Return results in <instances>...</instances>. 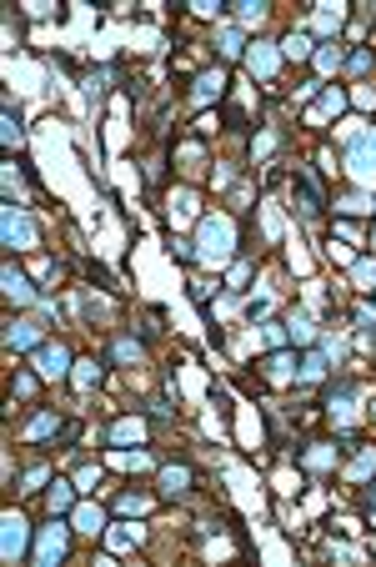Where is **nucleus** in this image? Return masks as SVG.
Segmentation results:
<instances>
[{
    "mask_svg": "<svg viewBox=\"0 0 376 567\" xmlns=\"http://www.w3.org/2000/svg\"><path fill=\"white\" fill-rule=\"evenodd\" d=\"M231 241H236V226L226 216H206L201 221V256L206 261H226L231 256Z\"/></svg>",
    "mask_w": 376,
    "mask_h": 567,
    "instance_id": "1",
    "label": "nucleus"
},
{
    "mask_svg": "<svg viewBox=\"0 0 376 567\" xmlns=\"http://www.w3.org/2000/svg\"><path fill=\"white\" fill-rule=\"evenodd\" d=\"M346 166H351V176H357V181H376V131H361L357 141H351Z\"/></svg>",
    "mask_w": 376,
    "mask_h": 567,
    "instance_id": "2",
    "label": "nucleus"
},
{
    "mask_svg": "<svg viewBox=\"0 0 376 567\" xmlns=\"http://www.w3.org/2000/svg\"><path fill=\"white\" fill-rule=\"evenodd\" d=\"M60 557H66V527L51 522V527L40 532V542H35V562H40V567H55Z\"/></svg>",
    "mask_w": 376,
    "mask_h": 567,
    "instance_id": "3",
    "label": "nucleus"
},
{
    "mask_svg": "<svg viewBox=\"0 0 376 567\" xmlns=\"http://www.w3.org/2000/svg\"><path fill=\"white\" fill-rule=\"evenodd\" d=\"M6 562H15L20 552H26V517H15V512H6Z\"/></svg>",
    "mask_w": 376,
    "mask_h": 567,
    "instance_id": "4",
    "label": "nucleus"
},
{
    "mask_svg": "<svg viewBox=\"0 0 376 567\" xmlns=\"http://www.w3.org/2000/svg\"><path fill=\"white\" fill-rule=\"evenodd\" d=\"M6 246H35V226H30V216L6 211Z\"/></svg>",
    "mask_w": 376,
    "mask_h": 567,
    "instance_id": "5",
    "label": "nucleus"
},
{
    "mask_svg": "<svg viewBox=\"0 0 376 567\" xmlns=\"http://www.w3.org/2000/svg\"><path fill=\"white\" fill-rule=\"evenodd\" d=\"M246 60H251V71H256V76H276V66H281V55L271 51V46H261V40L246 51Z\"/></svg>",
    "mask_w": 376,
    "mask_h": 567,
    "instance_id": "6",
    "label": "nucleus"
},
{
    "mask_svg": "<svg viewBox=\"0 0 376 567\" xmlns=\"http://www.w3.org/2000/svg\"><path fill=\"white\" fill-rule=\"evenodd\" d=\"M35 367L46 372V376H60V372L71 367V356H66V347H40L35 351Z\"/></svg>",
    "mask_w": 376,
    "mask_h": 567,
    "instance_id": "7",
    "label": "nucleus"
},
{
    "mask_svg": "<svg viewBox=\"0 0 376 567\" xmlns=\"http://www.w3.org/2000/svg\"><path fill=\"white\" fill-rule=\"evenodd\" d=\"M221 91H226V76H221V71H206V76L196 80V101H216Z\"/></svg>",
    "mask_w": 376,
    "mask_h": 567,
    "instance_id": "8",
    "label": "nucleus"
},
{
    "mask_svg": "<svg viewBox=\"0 0 376 567\" xmlns=\"http://www.w3.org/2000/svg\"><path fill=\"white\" fill-rule=\"evenodd\" d=\"M35 342H40V322H15V326H10V347L26 351V347H35Z\"/></svg>",
    "mask_w": 376,
    "mask_h": 567,
    "instance_id": "9",
    "label": "nucleus"
},
{
    "mask_svg": "<svg viewBox=\"0 0 376 567\" xmlns=\"http://www.w3.org/2000/svg\"><path fill=\"white\" fill-rule=\"evenodd\" d=\"M216 46H221V55H241V51H246V40H241V30H236V26H226V30L216 35Z\"/></svg>",
    "mask_w": 376,
    "mask_h": 567,
    "instance_id": "10",
    "label": "nucleus"
},
{
    "mask_svg": "<svg viewBox=\"0 0 376 567\" xmlns=\"http://www.w3.org/2000/svg\"><path fill=\"white\" fill-rule=\"evenodd\" d=\"M6 291H10L15 302H35V297H30V286H26V277H20L15 266H6Z\"/></svg>",
    "mask_w": 376,
    "mask_h": 567,
    "instance_id": "11",
    "label": "nucleus"
},
{
    "mask_svg": "<svg viewBox=\"0 0 376 567\" xmlns=\"http://www.w3.org/2000/svg\"><path fill=\"white\" fill-rule=\"evenodd\" d=\"M281 51H286V55H296V60H301V55L311 51V35H306V30H291V35L281 40Z\"/></svg>",
    "mask_w": 376,
    "mask_h": 567,
    "instance_id": "12",
    "label": "nucleus"
},
{
    "mask_svg": "<svg viewBox=\"0 0 376 567\" xmlns=\"http://www.w3.org/2000/svg\"><path fill=\"white\" fill-rule=\"evenodd\" d=\"M371 472H376V447H366L357 462H351V472H346V477H357V482H361V477H371Z\"/></svg>",
    "mask_w": 376,
    "mask_h": 567,
    "instance_id": "13",
    "label": "nucleus"
},
{
    "mask_svg": "<svg viewBox=\"0 0 376 567\" xmlns=\"http://www.w3.org/2000/svg\"><path fill=\"white\" fill-rule=\"evenodd\" d=\"M186 482H191V472H186V467H165V472H161V487H165V492H181Z\"/></svg>",
    "mask_w": 376,
    "mask_h": 567,
    "instance_id": "14",
    "label": "nucleus"
},
{
    "mask_svg": "<svg viewBox=\"0 0 376 567\" xmlns=\"http://www.w3.org/2000/svg\"><path fill=\"white\" fill-rule=\"evenodd\" d=\"M141 432H145V427L136 422V417H131V422H116V427H111L116 442H141Z\"/></svg>",
    "mask_w": 376,
    "mask_h": 567,
    "instance_id": "15",
    "label": "nucleus"
},
{
    "mask_svg": "<svg viewBox=\"0 0 376 567\" xmlns=\"http://www.w3.org/2000/svg\"><path fill=\"white\" fill-rule=\"evenodd\" d=\"M75 522H80V532H100V507H75Z\"/></svg>",
    "mask_w": 376,
    "mask_h": 567,
    "instance_id": "16",
    "label": "nucleus"
},
{
    "mask_svg": "<svg viewBox=\"0 0 376 567\" xmlns=\"http://www.w3.org/2000/svg\"><path fill=\"white\" fill-rule=\"evenodd\" d=\"M321 372H326V356H321V351H311L306 362H301V382H316Z\"/></svg>",
    "mask_w": 376,
    "mask_h": 567,
    "instance_id": "17",
    "label": "nucleus"
},
{
    "mask_svg": "<svg viewBox=\"0 0 376 567\" xmlns=\"http://www.w3.org/2000/svg\"><path fill=\"white\" fill-rule=\"evenodd\" d=\"M71 487H66V482H55V487H51V512H71Z\"/></svg>",
    "mask_w": 376,
    "mask_h": 567,
    "instance_id": "18",
    "label": "nucleus"
},
{
    "mask_svg": "<svg viewBox=\"0 0 376 567\" xmlns=\"http://www.w3.org/2000/svg\"><path fill=\"white\" fill-rule=\"evenodd\" d=\"M96 376H100L96 362H75V387H96Z\"/></svg>",
    "mask_w": 376,
    "mask_h": 567,
    "instance_id": "19",
    "label": "nucleus"
},
{
    "mask_svg": "<svg viewBox=\"0 0 376 567\" xmlns=\"http://www.w3.org/2000/svg\"><path fill=\"white\" fill-rule=\"evenodd\" d=\"M236 15L251 26V20H261V15H266V6H261V0H241V6H236Z\"/></svg>",
    "mask_w": 376,
    "mask_h": 567,
    "instance_id": "20",
    "label": "nucleus"
},
{
    "mask_svg": "<svg viewBox=\"0 0 376 567\" xmlns=\"http://www.w3.org/2000/svg\"><path fill=\"white\" fill-rule=\"evenodd\" d=\"M337 206H341V211H351V216H361V211H371V201H366V196H341Z\"/></svg>",
    "mask_w": 376,
    "mask_h": 567,
    "instance_id": "21",
    "label": "nucleus"
},
{
    "mask_svg": "<svg viewBox=\"0 0 376 567\" xmlns=\"http://www.w3.org/2000/svg\"><path fill=\"white\" fill-rule=\"evenodd\" d=\"M286 326H291V337H296V342H311V322L306 317H291Z\"/></svg>",
    "mask_w": 376,
    "mask_h": 567,
    "instance_id": "22",
    "label": "nucleus"
},
{
    "mask_svg": "<svg viewBox=\"0 0 376 567\" xmlns=\"http://www.w3.org/2000/svg\"><path fill=\"white\" fill-rule=\"evenodd\" d=\"M116 356L120 362H141V342H116Z\"/></svg>",
    "mask_w": 376,
    "mask_h": 567,
    "instance_id": "23",
    "label": "nucleus"
},
{
    "mask_svg": "<svg viewBox=\"0 0 376 567\" xmlns=\"http://www.w3.org/2000/svg\"><path fill=\"white\" fill-rule=\"evenodd\" d=\"M51 427H55V417L46 412V417H35V422H30V432H26V437H46Z\"/></svg>",
    "mask_w": 376,
    "mask_h": 567,
    "instance_id": "24",
    "label": "nucleus"
},
{
    "mask_svg": "<svg viewBox=\"0 0 376 567\" xmlns=\"http://www.w3.org/2000/svg\"><path fill=\"white\" fill-rule=\"evenodd\" d=\"M91 482H96V467H80V472H75V487H80V492H91Z\"/></svg>",
    "mask_w": 376,
    "mask_h": 567,
    "instance_id": "25",
    "label": "nucleus"
},
{
    "mask_svg": "<svg viewBox=\"0 0 376 567\" xmlns=\"http://www.w3.org/2000/svg\"><path fill=\"white\" fill-rule=\"evenodd\" d=\"M40 482H46V467H30V472H26V492H35Z\"/></svg>",
    "mask_w": 376,
    "mask_h": 567,
    "instance_id": "26",
    "label": "nucleus"
},
{
    "mask_svg": "<svg viewBox=\"0 0 376 567\" xmlns=\"http://www.w3.org/2000/svg\"><path fill=\"white\" fill-rule=\"evenodd\" d=\"M246 277H251V266H246V261H236V266H231V286H246Z\"/></svg>",
    "mask_w": 376,
    "mask_h": 567,
    "instance_id": "27",
    "label": "nucleus"
},
{
    "mask_svg": "<svg viewBox=\"0 0 376 567\" xmlns=\"http://www.w3.org/2000/svg\"><path fill=\"white\" fill-rule=\"evenodd\" d=\"M120 512H145V497H120Z\"/></svg>",
    "mask_w": 376,
    "mask_h": 567,
    "instance_id": "28",
    "label": "nucleus"
},
{
    "mask_svg": "<svg viewBox=\"0 0 376 567\" xmlns=\"http://www.w3.org/2000/svg\"><path fill=\"white\" fill-rule=\"evenodd\" d=\"M366 507H371V512H376V492H366Z\"/></svg>",
    "mask_w": 376,
    "mask_h": 567,
    "instance_id": "29",
    "label": "nucleus"
}]
</instances>
